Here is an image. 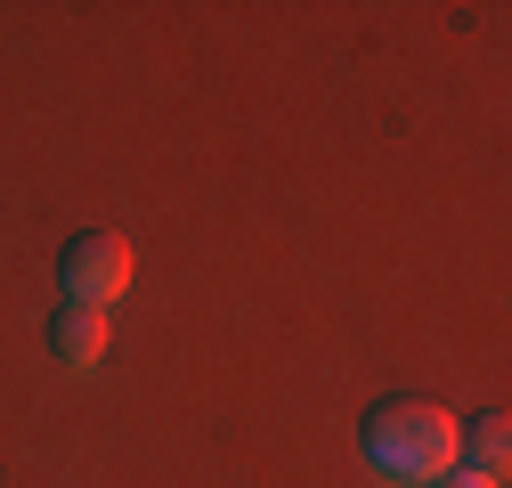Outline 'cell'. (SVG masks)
Wrapping results in <instances>:
<instances>
[{"label":"cell","mask_w":512,"mask_h":488,"mask_svg":"<svg viewBox=\"0 0 512 488\" xmlns=\"http://www.w3.org/2000/svg\"><path fill=\"white\" fill-rule=\"evenodd\" d=\"M358 448H366V464H374L382 480L431 488L439 472H456L464 423L447 415L439 399H382V407H366V423H358Z\"/></svg>","instance_id":"obj_1"},{"label":"cell","mask_w":512,"mask_h":488,"mask_svg":"<svg viewBox=\"0 0 512 488\" xmlns=\"http://www.w3.org/2000/svg\"><path fill=\"white\" fill-rule=\"evenodd\" d=\"M57 285H66V301H82V310H106V301L131 285V236L82 228L66 253H57Z\"/></svg>","instance_id":"obj_2"},{"label":"cell","mask_w":512,"mask_h":488,"mask_svg":"<svg viewBox=\"0 0 512 488\" xmlns=\"http://www.w3.org/2000/svg\"><path fill=\"white\" fill-rule=\"evenodd\" d=\"M49 350H57V366H98L106 358V310L66 301V310L49 318Z\"/></svg>","instance_id":"obj_3"},{"label":"cell","mask_w":512,"mask_h":488,"mask_svg":"<svg viewBox=\"0 0 512 488\" xmlns=\"http://www.w3.org/2000/svg\"><path fill=\"white\" fill-rule=\"evenodd\" d=\"M504 456H512V423H504V415H480L472 432H464V456H456V464H472V472L504 480Z\"/></svg>","instance_id":"obj_4"},{"label":"cell","mask_w":512,"mask_h":488,"mask_svg":"<svg viewBox=\"0 0 512 488\" xmlns=\"http://www.w3.org/2000/svg\"><path fill=\"white\" fill-rule=\"evenodd\" d=\"M431 488H504V480H488V472H472V464H464V472H439Z\"/></svg>","instance_id":"obj_5"}]
</instances>
